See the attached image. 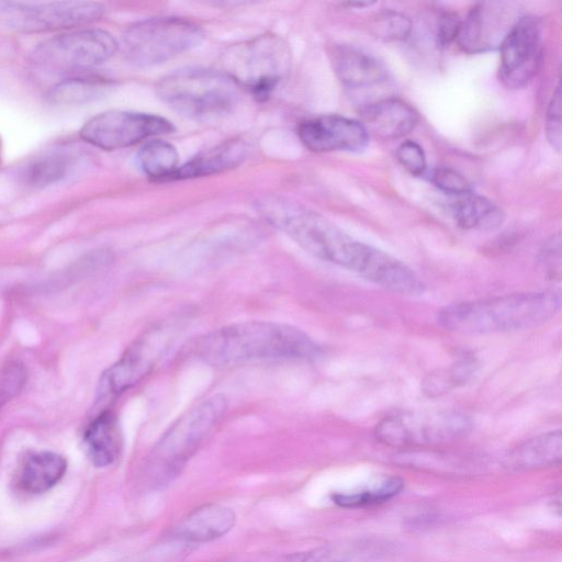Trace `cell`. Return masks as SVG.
<instances>
[{
	"label": "cell",
	"mask_w": 562,
	"mask_h": 562,
	"mask_svg": "<svg viewBox=\"0 0 562 562\" xmlns=\"http://www.w3.org/2000/svg\"><path fill=\"white\" fill-rule=\"evenodd\" d=\"M291 50L276 34H261L227 47L222 72L259 100H267L291 67Z\"/></svg>",
	"instance_id": "6"
},
{
	"label": "cell",
	"mask_w": 562,
	"mask_h": 562,
	"mask_svg": "<svg viewBox=\"0 0 562 562\" xmlns=\"http://www.w3.org/2000/svg\"><path fill=\"white\" fill-rule=\"evenodd\" d=\"M204 31L182 18H151L134 23L123 34L127 59L138 67L165 63L198 46Z\"/></svg>",
	"instance_id": "8"
},
{
	"label": "cell",
	"mask_w": 562,
	"mask_h": 562,
	"mask_svg": "<svg viewBox=\"0 0 562 562\" xmlns=\"http://www.w3.org/2000/svg\"><path fill=\"white\" fill-rule=\"evenodd\" d=\"M192 352L214 367L261 360H311L322 349L303 330L282 323L250 321L231 324L198 338Z\"/></svg>",
	"instance_id": "2"
},
{
	"label": "cell",
	"mask_w": 562,
	"mask_h": 562,
	"mask_svg": "<svg viewBox=\"0 0 562 562\" xmlns=\"http://www.w3.org/2000/svg\"><path fill=\"white\" fill-rule=\"evenodd\" d=\"M236 522L234 510L227 506L210 503L190 512L175 527L173 536L190 543H205L229 532Z\"/></svg>",
	"instance_id": "17"
},
{
	"label": "cell",
	"mask_w": 562,
	"mask_h": 562,
	"mask_svg": "<svg viewBox=\"0 0 562 562\" xmlns=\"http://www.w3.org/2000/svg\"><path fill=\"white\" fill-rule=\"evenodd\" d=\"M383 553L380 543H333L314 549L282 554L268 562H355Z\"/></svg>",
	"instance_id": "23"
},
{
	"label": "cell",
	"mask_w": 562,
	"mask_h": 562,
	"mask_svg": "<svg viewBox=\"0 0 562 562\" xmlns=\"http://www.w3.org/2000/svg\"><path fill=\"white\" fill-rule=\"evenodd\" d=\"M247 146L241 140H228L193 157L182 166H178L168 178L183 180L204 177L226 171L238 166L246 157Z\"/></svg>",
	"instance_id": "21"
},
{
	"label": "cell",
	"mask_w": 562,
	"mask_h": 562,
	"mask_svg": "<svg viewBox=\"0 0 562 562\" xmlns=\"http://www.w3.org/2000/svg\"><path fill=\"white\" fill-rule=\"evenodd\" d=\"M104 12V5L93 1L0 0V26L23 33L68 30L90 24Z\"/></svg>",
	"instance_id": "10"
},
{
	"label": "cell",
	"mask_w": 562,
	"mask_h": 562,
	"mask_svg": "<svg viewBox=\"0 0 562 562\" xmlns=\"http://www.w3.org/2000/svg\"><path fill=\"white\" fill-rule=\"evenodd\" d=\"M178 331L175 322H164L135 338L117 361L102 372L95 390V404L115 400L150 374L172 348Z\"/></svg>",
	"instance_id": "7"
},
{
	"label": "cell",
	"mask_w": 562,
	"mask_h": 562,
	"mask_svg": "<svg viewBox=\"0 0 562 562\" xmlns=\"http://www.w3.org/2000/svg\"><path fill=\"white\" fill-rule=\"evenodd\" d=\"M239 88L221 70L188 68L162 78L157 94L177 113L209 121L233 111L239 100Z\"/></svg>",
	"instance_id": "5"
},
{
	"label": "cell",
	"mask_w": 562,
	"mask_h": 562,
	"mask_svg": "<svg viewBox=\"0 0 562 562\" xmlns=\"http://www.w3.org/2000/svg\"><path fill=\"white\" fill-rule=\"evenodd\" d=\"M374 4V2H346L345 5L351 7V8H366Z\"/></svg>",
	"instance_id": "37"
},
{
	"label": "cell",
	"mask_w": 562,
	"mask_h": 562,
	"mask_svg": "<svg viewBox=\"0 0 562 562\" xmlns=\"http://www.w3.org/2000/svg\"><path fill=\"white\" fill-rule=\"evenodd\" d=\"M333 64L339 80L349 88L371 87L387 77L386 69L376 58L352 47L338 48Z\"/></svg>",
	"instance_id": "22"
},
{
	"label": "cell",
	"mask_w": 562,
	"mask_h": 562,
	"mask_svg": "<svg viewBox=\"0 0 562 562\" xmlns=\"http://www.w3.org/2000/svg\"><path fill=\"white\" fill-rule=\"evenodd\" d=\"M560 307L559 291L519 292L447 305L437 321L446 330L463 335L510 333L548 322Z\"/></svg>",
	"instance_id": "3"
},
{
	"label": "cell",
	"mask_w": 562,
	"mask_h": 562,
	"mask_svg": "<svg viewBox=\"0 0 562 562\" xmlns=\"http://www.w3.org/2000/svg\"><path fill=\"white\" fill-rule=\"evenodd\" d=\"M375 34L384 41H404L412 31L411 20L397 12H386L374 23Z\"/></svg>",
	"instance_id": "31"
},
{
	"label": "cell",
	"mask_w": 562,
	"mask_h": 562,
	"mask_svg": "<svg viewBox=\"0 0 562 562\" xmlns=\"http://www.w3.org/2000/svg\"><path fill=\"white\" fill-rule=\"evenodd\" d=\"M111 87L105 77L80 72L52 87L47 98L56 104H81L101 98Z\"/></svg>",
	"instance_id": "24"
},
{
	"label": "cell",
	"mask_w": 562,
	"mask_h": 562,
	"mask_svg": "<svg viewBox=\"0 0 562 562\" xmlns=\"http://www.w3.org/2000/svg\"><path fill=\"white\" fill-rule=\"evenodd\" d=\"M404 487V481L397 476L380 479L369 488L353 493H337L331 496L333 502L344 508H358L382 504L398 495Z\"/></svg>",
	"instance_id": "28"
},
{
	"label": "cell",
	"mask_w": 562,
	"mask_h": 562,
	"mask_svg": "<svg viewBox=\"0 0 562 562\" xmlns=\"http://www.w3.org/2000/svg\"><path fill=\"white\" fill-rule=\"evenodd\" d=\"M562 458L561 430H552L532 437L516 446L504 458L509 471L522 472L557 465Z\"/></svg>",
	"instance_id": "19"
},
{
	"label": "cell",
	"mask_w": 562,
	"mask_h": 562,
	"mask_svg": "<svg viewBox=\"0 0 562 562\" xmlns=\"http://www.w3.org/2000/svg\"><path fill=\"white\" fill-rule=\"evenodd\" d=\"M67 470L66 459L54 451H36L20 465L16 486L27 494H41L54 487Z\"/></svg>",
	"instance_id": "20"
},
{
	"label": "cell",
	"mask_w": 562,
	"mask_h": 562,
	"mask_svg": "<svg viewBox=\"0 0 562 562\" xmlns=\"http://www.w3.org/2000/svg\"><path fill=\"white\" fill-rule=\"evenodd\" d=\"M451 213L464 229H495L504 221L502 210L494 202L472 193L460 195L451 206Z\"/></svg>",
	"instance_id": "25"
},
{
	"label": "cell",
	"mask_w": 562,
	"mask_h": 562,
	"mask_svg": "<svg viewBox=\"0 0 562 562\" xmlns=\"http://www.w3.org/2000/svg\"><path fill=\"white\" fill-rule=\"evenodd\" d=\"M297 135L312 151H361L369 143V133L360 121L339 114H325L300 123Z\"/></svg>",
	"instance_id": "15"
},
{
	"label": "cell",
	"mask_w": 562,
	"mask_h": 562,
	"mask_svg": "<svg viewBox=\"0 0 562 562\" xmlns=\"http://www.w3.org/2000/svg\"><path fill=\"white\" fill-rule=\"evenodd\" d=\"M27 372L23 363L9 361L0 369V411L24 387Z\"/></svg>",
	"instance_id": "30"
},
{
	"label": "cell",
	"mask_w": 562,
	"mask_h": 562,
	"mask_svg": "<svg viewBox=\"0 0 562 562\" xmlns=\"http://www.w3.org/2000/svg\"><path fill=\"white\" fill-rule=\"evenodd\" d=\"M360 115L367 132L384 139L403 137L419 122L417 111L398 98H385L366 104Z\"/></svg>",
	"instance_id": "16"
},
{
	"label": "cell",
	"mask_w": 562,
	"mask_h": 562,
	"mask_svg": "<svg viewBox=\"0 0 562 562\" xmlns=\"http://www.w3.org/2000/svg\"><path fill=\"white\" fill-rule=\"evenodd\" d=\"M116 49L117 42L109 32L81 29L41 43L31 53V59L44 69L76 75L110 59Z\"/></svg>",
	"instance_id": "11"
},
{
	"label": "cell",
	"mask_w": 562,
	"mask_h": 562,
	"mask_svg": "<svg viewBox=\"0 0 562 562\" xmlns=\"http://www.w3.org/2000/svg\"><path fill=\"white\" fill-rule=\"evenodd\" d=\"M561 92L558 85L549 102L546 115V136L551 147L561 151Z\"/></svg>",
	"instance_id": "35"
},
{
	"label": "cell",
	"mask_w": 562,
	"mask_h": 562,
	"mask_svg": "<svg viewBox=\"0 0 562 562\" xmlns=\"http://www.w3.org/2000/svg\"><path fill=\"white\" fill-rule=\"evenodd\" d=\"M538 265L544 278L553 281L560 280L561 238L559 234L546 240L538 255Z\"/></svg>",
	"instance_id": "32"
},
{
	"label": "cell",
	"mask_w": 562,
	"mask_h": 562,
	"mask_svg": "<svg viewBox=\"0 0 562 562\" xmlns=\"http://www.w3.org/2000/svg\"><path fill=\"white\" fill-rule=\"evenodd\" d=\"M398 162L413 176H422L426 170V156L423 147L411 139L400 144L396 149Z\"/></svg>",
	"instance_id": "34"
},
{
	"label": "cell",
	"mask_w": 562,
	"mask_h": 562,
	"mask_svg": "<svg viewBox=\"0 0 562 562\" xmlns=\"http://www.w3.org/2000/svg\"><path fill=\"white\" fill-rule=\"evenodd\" d=\"M542 23L533 14L521 15L499 46L501 81L508 89L528 85L536 75L541 57Z\"/></svg>",
	"instance_id": "13"
},
{
	"label": "cell",
	"mask_w": 562,
	"mask_h": 562,
	"mask_svg": "<svg viewBox=\"0 0 562 562\" xmlns=\"http://www.w3.org/2000/svg\"><path fill=\"white\" fill-rule=\"evenodd\" d=\"M258 214L312 256L370 279L381 249L353 239L322 214L280 195L256 202Z\"/></svg>",
	"instance_id": "1"
},
{
	"label": "cell",
	"mask_w": 562,
	"mask_h": 562,
	"mask_svg": "<svg viewBox=\"0 0 562 562\" xmlns=\"http://www.w3.org/2000/svg\"><path fill=\"white\" fill-rule=\"evenodd\" d=\"M227 406L223 394H213L188 408L169 426L146 463V474L154 484L170 480L183 468L225 415Z\"/></svg>",
	"instance_id": "4"
},
{
	"label": "cell",
	"mask_w": 562,
	"mask_h": 562,
	"mask_svg": "<svg viewBox=\"0 0 562 562\" xmlns=\"http://www.w3.org/2000/svg\"><path fill=\"white\" fill-rule=\"evenodd\" d=\"M71 166V157L64 151L47 153L34 159L26 168V181L37 188L54 184L64 179Z\"/></svg>",
	"instance_id": "29"
},
{
	"label": "cell",
	"mask_w": 562,
	"mask_h": 562,
	"mask_svg": "<svg viewBox=\"0 0 562 562\" xmlns=\"http://www.w3.org/2000/svg\"><path fill=\"white\" fill-rule=\"evenodd\" d=\"M460 24L461 20L454 12L446 11L439 16L436 33L439 47L445 48L457 41Z\"/></svg>",
	"instance_id": "36"
},
{
	"label": "cell",
	"mask_w": 562,
	"mask_h": 562,
	"mask_svg": "<svg viewBox=\"0 0 562 562\" xmlns=\"http://www.w3.org/2000/svg\"><path fill=\"white\" fill-rule=\"evenodd\" d=\"M137 160L144 173L153 181H167L178 168L179 155L170 143L151 139L140 147Z\"/></svg>",
	"instance_id": "27"
},
{
	"label": "cell",
	"mask_w": 562,
	"mask_h": 562,
	"mask_svg": "<svg viewBox=\"0 0 562 562\" xmlns=\"http://www.w3.org/2000/svg\"><path fill=\"white\" fill-rule=\"evenodd\" d=\"M479 363L474 357L464 356L449 367L428 373L423 382V392L430 396H440L456 387L467 384L476 373Z\"/></svg>",
	"instance_id": "26"
},
{
	"label": "cell",
	"mask_w": 562,
	"mask_h": 562,
	"mask_svg": "<svg viewBox=\"0 0 562 562\" xmlns=\"http://www.w3.org/2000/svg\"><path fill=\"white\" fill-rule=\"evenodd\" d=\"M87 458L97 468L113 464L122 450V432L116 415L111 409L100 411L82 434Z\"/></svg>",
	"instance_id": "18"
},
{
	"label": "cell",
	"mask_w": 562,
	"mask_h": 562,
	"mask_svg": "<svg viewBox=\"0 0 562 562\" xmlns=\"http://www.w3.org/2000/svg\"><path fill=\"white\" fill-rule=\"evenodd\" d=\"M431 181L439 190L449 194L460 196L471 193V183L468 179L450 167L437 168L431 176Z\"/></svg>",
	"instance_id": "33"
},
{
	"label": "cell",
	"mask_w": 562,
	"mask_h": 562,
	"mask_svg": "<svg viewBox=\"0 0 562 562\" xmlns=\"http://www.w3.org/2000/svg\"><path fill=\"white\" fill-rule=\"evenodd\" d=\"M472 427L471 418L456 411L407 412L383 418L374 437L394 448L429 447L457 441Z\"/></svg>",
	"instance_id": "9"
},
{
	"label": "cell",
	"mask_w": 562,
	"mask_h": 562,
	"mask_svg": "<svg viewBox=\"0 0 562 562\" xmlns=\"http://www.w3.org/2000/svg\"><path fill=\"white\" fill-rule=\"evenodd\" d=\"M520 16L508 2L477 3L461 21L457 42L468 53L494 49Z\"/></svg>",
	"instance_id": "14"
},
{
	"label": "cell",
	"mask_w": 562,
	"mask_h": 562,
	"mask_svg": "<svg viewBox=\"0 0 562 562\" xmlns=\"http://www.w3.org/2000/svg\"><path fill=\"white\" fill-rule=\"evenodd\" d=\"M173 130L171 122L159 115L109 110L89 119L79 133L92 146L114 150L153 136L172 133Z\"/></svg>",
	"instance_id": "12"
}]
</instances>
